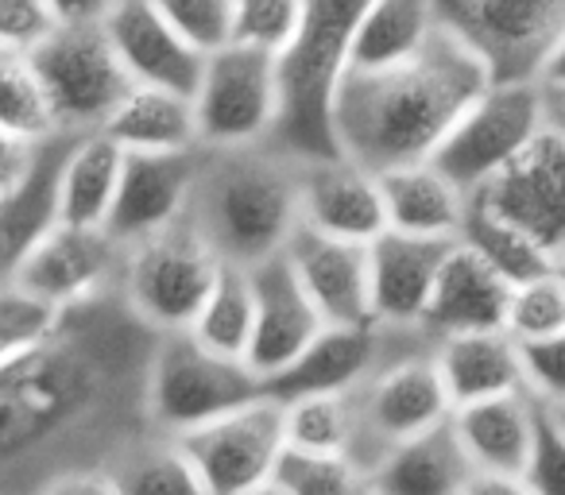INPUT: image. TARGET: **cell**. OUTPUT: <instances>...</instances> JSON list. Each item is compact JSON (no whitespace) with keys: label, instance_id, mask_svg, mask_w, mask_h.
I'll return each mask as SVG.
<instances>
[{"label":"cell","instance_id":"31","mask_svg":"<svg viewBox=\"0 0 565 495\" xmlns=\"http://www.w3.org/2000/svg\"><path fill=\"white\" fill-rule=\"evenodd\" d=\"M117 495H205L202 476L171 433L148 430L102 464Z\"/></svg>","mask_w":565,"mask_h":495},{"label":"cell","instance_id":"38","mask_svg":"<svg viewBox=\"0 0 565 495\" xmlns=\"http://www.w3.org/2000/svg\"><path fill=\"white\" fill-rule=\"evenodd\" d=\"M307 4L310 0H236L228 43H244V47L279 58L299 40L302 24H307Z\"/></svg>","mask_w":565,"mask_h":495},{"label":"cell","instance_id":"26","mask_svg":"<svg viewBox=\"0 0 565 495\" xmlns=\"http://www.w3.org/2000/svg\"><path fill=\"white\" fill-rule=\"evenodd\" d=\"M469 476L472 461L449 422L387 445L372 469L380 495H461Z\"/></svg>","mask_w":565,"mask_h":495},{"label":"cell","instance_id":"13","mask_svg":"<svg viewBox=\"0 0 565 495\" xmlns=\"http://www.w3.org/2000/svg\"><path fill=\"white\" fill-rule=\"evenodd\" d=\"M356 410H361V464L376 469L387 445L426 433L449 422L454 399H449L441 372L434 364V348L392 356L369 384L356 387Z\"/></svg>","mask_w":565,"mask_h":495},{"label":"cell","instance_id":"19","mask_svg":"<svg viewBox=\"0 0 565 495\" xmlns=\"http://www.w3.org/2000/svg\"><path fill=\"white\" fill-rule=\"evenodd\" d=\"M457 240L411 236L384 228L369 244V302L372 322L387 330H418L430 306L434 283Z\"/></svg>","mask_w":565,"mask_h":495},{"label":"cell","instance_id":"34","mask_svg":"<svg viewBox=\"0 0 565 495\" xmlns=\"http://www.w3.org/2000/svg\"><path fill=\"white\" fill-rule=\"evenodd\" d=\"M457 240H461L465 248H472V252H477L492 271H500L511 287L554 271V260L542 252L539 244H534L523 228L511 225V220H503L500 213H492L488 205H480L477 197H469V209H465Z\"/></svg>","mask_w":565,"mask_h":495},{"label":"cell","instance_id":"41","mask_svg":"<svg viewBox=\"0 0 565 495\" xmlns=\"http://www.w3.org/2000/svg\"><path fill=\"white\" fill-rule=\"evenodd\" d=\"M523 476L534 495H565V426L546 402H539V433Z\"/></svg>","mask_w":565,"mask_h":495},{"label":"cell","instance_id":"12","mask_svg":"<svg viewBox=\"0 0 565 495\" xmlns=\"http://www.w3.org/2000/svg\"><path fill=\"white\" fill-rule=\"evenodd\" d=\"M415 348H434V341L423 330H387L380 322H326L291 368L267 379V395L287 402L299 395L356 391L392 356Z\"/></svg>","mask_w":565,"mask_h":495},{"label":"cell","instance_id":"50","mask_svg":"<svg viewBox=\"0 0 565 495\" xmlns=\"http://www.w3.org/2000/svg\"><path fill=\"white\" fill-rule=\"evenodd\" d=\"M550 410H554V415H557V422L565 426V407H550Z\"/></svg>","mask_w":565,"mask_h":495},{"label":"cell","instance_id":"18","mask_svg":"<svg viewBox=\"0 0 565 495\" xmlns=\"http://www.w3.org/2000/svg\"><path fill=\"white\" fill-rule=\"evenodd\" d=\"M299 225L372 244L387 228L380 174L349 155L299 163Z\"/></svg>","mask_w":565,"mask_h":495},{"label":"cell","instance_id":"5","mask_svg":"<svg viewBox=\"0 0 565 495\" xmlns=\"http://www.w3.org/2000/svg\"><path fill=\"white\" fill-rule=\"evenodd\" d=\"M259 395H267V384L248 364L205 348L190 330L159 333L151 345L143 379V410L151 430L179 438Z\"/></svg>","mask_w":565,"mask_h":495},{"label":"cell","instance_id":"25","mask_svg":"<svg viewBox=\"0 0 565 495\" xmlns=\"http://www.w3.org/2000/svg\"><path fill=\"white\" fill-rule=\"evenodd\" d=\"M434 364L441 372L454 407L495 395L526 391V368H523V345L508 330H480V333H457L441 337L434 345Z\"/></svg>","mask_w":565,"mask_h":495},{"label":"cell","instance_id":"2","mask_svg":"<svg viewBox=\"0 0 565 495\" xmlns=\"http://www.w3.org/2000/svg\"><path fill=\"white\" fill-rule=\"evenodd\" d=\"M488 86V58L441 20L426 51L407 63L341 74L333 94V140L341 155L376 174L423 163Z\"/></svg>","mask_w":565,"mask_h":495},{"label":"cell","instance_id":"44","mask_svg":"<svg viewBox=\"0 0 565 495\" xmlns=\"http://www.w3.org/2000/svg\"><path fill=\"white\" fill-rule=\"evenodd\" d=\"M35 155V143L24 140V136L9 132V128H0V194L28 171Z\"/></svg>","mask_w":565,"mask_h":495},{"label":"cell","instance_id":"3","mask_svg":"<svg viewBox=\"0 0 565 495\" xmlns=\"http://www.w3.org/2000/svg\"><path fill=\"white\" fill-rule=\"evenodd\" d=\"M190 217L225 263H252L282 252L299 228V163L271 143L198 148Z\"/></svg>","mask_w":565,"mask_h":495},{"label":"cell","instance_id":"48","mask_svg":"<svg viewBox=\"0 0 565 495\" xmlns=\"http://www.w3.org/2000/svg\"><path fill=\"white\" fill-rule=\"evenodd\" d=\"M542 94V128L565 140V78H539Z\"/></svg>","mask_w":565,"mask_h":495},{"label":"cell","instance_id":"9","mask_svg":"<svg viewBox=\"0 0 565 495\" xmlns=\"http://www.w3.org/2000/svg\"><path fill=\"white\" fill-rule=\"evenodd\" d=\"M35 74L63 132H97L136 86L105 24H58L32 51Z\"/></svg>","mask_w":565,"mask_h":495},{"label":"cell","instance_id":"42","mask_svg":"<svg viewBox=\"0 0 565 495\" xmlns=\"http://www.w3.org/2000/svg\"><path fill=\"white\" fill-rule=\"evenodd\" d=\"M58 32L51 0H0V47L32 55L40 43Z\"/></svg>","mask_w":565,"mask_h":495},{"label":"cell","instance_id":"20","mask_svg":"<svg viewBox=\"0 0 565 495\" xmlns=\"http://www.w3.org/2000/svg\"><path fill=\"white\" fill-rule=\"evenodd\" d=\"M105 32L136 86L194 94L205 51H198L151 0H117V9L105 17Z\"/></svg>","mask_w":565,"mask_h":495},{"label":"cell","instance_id":"47","mask_svg":"<svg viewBox=\"0 0 565 495\" xmlns=\"http://www.w3.org/2000/svg\"><path fill=\"white\" fill-rule=\"evenodd\" d=\"M58 24H105L117 0H51Z\"/></svg>","mask_w":565,"mask_h":495},{"label":"cell","instance_id":"37","mask_svg":"<svg viewBox=\"0 0 565 495\" xmlns=\"http://www.w3.org/2000/svg\"><path fill=\"white\" fill-rule=\"evenodd\" d=\"M503 330L519 341V345H534V341H550L565 333V276L562 271H546L526 283L511 287L508 302V322Z\"/></svg>","mask_w":565,"mask_h":495},{"label":"cell","instance_id":"11","mask_svg":"<svg viewBox=\"0 0 565 495\" xmlns=\"http://www.w3.org/2000/svg\"><path fill=\"white\" fill-rule=\"evenodd\" d=\"M441 20L492 66V82H539L565 40V0H438Z\"/></svg>","mask_w":565,"mask_h":495},{"label":"cell","instance_id":"21","mask_svg":"<svg viewBox=\"0 0 565 495\" xmlns=\"http://www.w3.org/2000/svg\"><path fill=\"white\" fill-rule=\"evenodd\" d=\"M74 136L78 132H55L35 143L28 171L0 194V283H9L35 244L63 225L58 179Z\"/></svg>","mask_w":565,"mask_h":495},{"label":"cell","instance_id":"28","mask_svg":"<svg viewBox=\"0 0 565 495\" xmlns=\"http://www.w3.org/2000/svg\"><path fill=\"white\" fill-rule=\"evenodd\" d=\"M441 28L438 0H369L349 40L345 71H387L434 40Z\"/></svg>","mask_w":565,"mask_h":495},{"label":"cell","instance_id":"40","mask_svg":"<svg viewBox=\"0 0 565 495\" xmlns=\"http://www.w3.org/2000/svg\"><path fill=\"white\" fill-rule=\"evenodd\" d=\"M58 318H63V310L32 299L17 283H0V356L47 337L58 325Z\"/></svg>","mask_w":565,"mask_h":495},{"label":"cell","instance_id":"14","mask_svg":"<svg viewBox=\"0 0 565 495\" xmlns=\"http://www.w3.org/2000/svg\"><path fill=\"white\" fill-rule=\"evenodd\" d=\"M120 271H125V244L109 228L63 220L28 252V260L20 263L9 283H17L20 291L47 306L71 310L120 287Z\"/></svg>","mask_w":565,"mask_h":495},{"label":"cell","instance_id":"39","mask_svg":"<svg viewBox=\"0 0 565 495\" xmlns=\"http://www.w3.org/2000/svg\"><path fill=\"white\" fill-rule=\"evenodd\" d=\"M151 4L205 55L233 40L236 0H151Z\"/></svg>","mask_w":565,"mask_h":495},{"label":"cell","instance_id":"10","mask_svg":"<svg viewBox=\"0 0 565 495\" xmlns=\"http://www.w3.org/2000/svg\"><path fill=\"white\" fill-rule=\"evenodd\" d=\"M179 445L202 476L205 495H256L275 484V472L287 456L282 402L275 395H259L198 430L179 433Z\"/></svg>","mask_w":565,"mask_h":495},{"label":"cell","instance_id":"8","mask_svg":"<svg viewBox=\"0 0 565 495\" xmlns=\"http://www.w3.org/2000/svg\"><path fill=\"white\" fill-rule=\"evenodd\" d=\"M542 136L539 82H492L446 132L430 163L457 182L465 194L508 171Z\"/></svg>","mask_w":565,"mask_h":495},{"label":"cell","instance_id":"29","mask_svg":"<svg viewBox=\"0 0 565 495\" xmlns=\"http://www.w3.org/2000/svg\"><path fill=\"white\" fill-rule=\"evenodd\" d=\"M125 159L128 151L105 128L74 136L63 159V179H58L66 225H109V213L117 205L120 174H125Z\"/></svg>","mask_w":565,"mask_h":495},{"label":"cell","instance_id":"46","mask_svg":"<svg viewBox=\"0 0 565 495\" xmlns=\"http://www.w3.org/2000/svg\"><path fill=\"white\" fill-rule=\"evenodd\" d=\"M461 495H534V487L526 484L523 472H488V469H472L469 484Z\"/></svg>","mask_w":565,"mask_h":495},{"label":"cell","instance_id":"45","mask_svg":"<svg viewBox=\"0 0 565 495\" xmlns=\"http://www.w3.org/2000/svg\"><path fill=\"white\" fill-rule=\"evenodd\" d=\"M40 495H117L102 469H74L55 476Z\"/></svg>","mask_w":565,"mask_h":495},{"label":"cell","instance_id":"22","mask_svg":"<svg viewBox=\"0 0 565 495\" xmlns=\"http://www.w3.org/2000/svg\"><path fill=\"white\" fill-rule=\"evenodd\" d=\"M282 252L326 322H372L369 244L341 240V236H326L299 225Z\"/></svg>","mask_w":565,"mask_h":495},{"label":"cell","instance_id":"23","mask_svg":"<svg viewBox=\"0 0 565 495\" xmlns=\"http://www.w3.org/2000/svg\"><path fill=\"white\" fill-rule=\"evenodd\" d=\"M511 283L480 260L461 240L449 248L446 263L434 283L430 306H426L418 330L438 345L441 337L457 333H480V330H503L508 322Z\"/></svg>","mask_w":565,"mask_h":495},{"label":"cell","instance_id":"17","mask_svg":"<svg viewBox=\"0 0 565 495\" xmlns=\"http://www.w3.org/2000/svg\"><path fill=\"white\" fill-rule=\"evenodd\" d=\"M198 179V148L194 151H128L125 174H120L117 205L109 213V233L125 248L163 233L190 217Z\"/></svg>","mask_w":565,"mask_h":495},{"label":"cell","instance_id":"35","mask_svg":"<svg viewBox=\"0 0 565 495\" xmlns=\"http://www.w3.org/2000/svg\"><path fill=\"white\" fill-rule=\"evenodd\" d=\"M0 128L40 143L47 136L63 132L55 125V112L43 94V82L35 74L32 55L12 47H0Z\"/></svg>","mask_w":565,"mask_h":495},{"label":"cell","instance_id":"33","mask_svg":"<svg viewBox=\"0 0 565 495\" xmlns=\"http://www.w3.org/2000/svg\"><path fill=\"white\" fill-rule=\"evenodd\" d=\"M252 330H256V287H252V271L241 263H225L205 294L202 310L190 322V333L202 341L205 348L221 356L244 361L252 345Z\"/></svg>","mask_w":565,"mask_h":495},{"label":"cell","instance_id":"4","mask_svg":"<svg viewBox=\"0 0 565 495\" xmlns=\"http://www.w3.org/2000/svg\"><path fill=\"white\" fill-rule=\"evenodd\" d=\"M369 0H310L299 40L279 55L282 109L271 148L295 163L341 155L333 140V94L349 63L356 17Z\"/></svg>","mask_w":565,"mask_h":495},{"label":"cell","instance_id":"32","mask_svg":"<svg viewBox=\"0 0 565 495\" xmlns=\"http://www.w3.org/2000/svg\"><path fill=\"white\" fill-rule=\"evenodd\" d=\"M287 422V449L299 453H349L361 461V410L356 391L333 395H299L282 402Z\"/></svg>","mask_w":565,"mask_h":495},{"label":"cell","instance_id":"43","mask_svg":"<svg viewBox=\"0 0 565 495\" xmlns=\"http://www.w3.org/2000/svg\"><path fill=\"white\" fill-rule=\"evenodd\" d=\"M526 391L546 407H565V333L523 345Z\"/></svg>","mask_w":565,"mask_h":495},{"label":"cell","instance_id":"52","mask_svg":"<svg viewBox=\"0 0 565 495\" xmlns=\"http://www.w3.org/2000/svg\"><path fill=\"white\" fill-rule=\"evenodd\" d=\"M557 271H562V276H565V263H557Z\"/></svg>","mask_w":565,"mask_h":495},{"label":"cell","instance_id":"6","mask_svg":"<svg viewBox=\"0 0 565 495\" xmlns=\"http://www.w3.org/2000/svg\"><path fill=\"white\" fill-rule=\"evenodd\" d=\"M225 260L217 256L194 217L148 236L125 248L120 291L143 325L156 333L190 330L202 310L205 294L213 291Z\"/></svg>","mask_w":565,"mask_h":495},{"label":"cell","instance_id":"16","mask_svg":"<svg viewBox=\"0 0 565 495\" xmlns=\"http://www.w3.org/2000/svg\"><path fill=\"white\" fill-rule=\"evenodd\" d=\"M252 287H256V330H252L248 364L259 379H275L302 356V348L322 333L326 318L310 302L307 287L299 283L287 252L252 263Z\"/></svg>","mask_w":565,"mask_h":495},{"label":"cell","instance_id":"15","mask_svg":"<svg viewBox=\"0 0 565 495\" xmlns=\"http://www.w3.org/2000/svg\"><path fill=\"white\" fill-rule=\"evenodd\" d=\"M480 205L519 225L542 252L565 263V140L542 128V136L477 194Z\"/></svg>","mask_w":565,"mask_h":495},{"label":"cell","instance_id":"30","mask_svg":"<svg viewBox=\"0 0 565 495\" xmlns=\"http://www.w3.org/2000/svg\"><path fill=\"white\" fill-rule=\"evenodd\" d=\"M105 132L125 151H194V97L163 86H132L117 112L105 120Z\"/></svg>","mask_w":565,"mask_h":495},{"label":"cell","instance_id":"7","mask_svg":"<svg viewBox=\"0 0 565 495\" xmlns=\"http://www.w3.org/2000/svg\"><path fill=\"white\" fill-rule=\"evenodd\" d=\"M198 148H248L267 143L279 125V58L267 51L225 43L210 51L194 86Z\"/></svg>","mask_w":565,"mask_h":495},{"label":"cell","instance_id":"27","mask_svg":"<svg viewBox=\"0 0 565 495\" xmlns=\"http://www.w3.org/2000/svg\"><path fill=\"white\" fill-rule=\"evenodd\" d=\"M380 186H384L387 228L411 236L457 240L465 209H469V194L449 174H441L430 159L380 171Z\"/></svg>","mask_w":565,"mask_h":495},{"label":"cell","instance_id":"36","mask_svg":"<svg viewBox=\"0 0 565 495\" xmlns=\"http://www.w3.org/2000/svg\"><path fill=\"white\" fill-rule=\"evenodd\" d=\"M275 487L282 495H380L372 469L349 453H299L287 449Z\"/></svg>","mask_w":565,"mask_h":495},{"label":"cell","instance_id":"24","mask_svg":"<svg viewBox=\"0 0 565 495\" xmlns=\"http://www.w3.org/2000/svg\"><path fill=\"white\" fill-rule=\"evenodd\" d=\"M457 441L469 453L472 469L526 472L539 433V399L531 391L495 395V399L465 402L449 415Z\"/></svg>","mask_w":565,"mask_h":495},{"label":"cell","instance_id":"51","mask_svg":"<svg viewBox=\"0 0 565 495\" xmlns=\"http://www.w3.org/2000/svg\"><path fill=\"white\" fill-rule=\"evenodd\" d=\"M256 495H282V492H279V487L271 484V487H264V492H256Z\"/></svg>","mask_w":565,"mask_h":495},{"label":"cell","instance_id":"49","mask_svg":"<svg viewBox=\"0 0 565 495\" xmlns=\"http://www.w3.org/2000/svg\"><path fill=\"white\" fill-rule=\"evenodd\" d=\"M542 78H565V40L557 43V51L550 55L546 71H542Z\"/></svg>","mask_w":565,"mask_h":495},{"label":"cell","instance_id":"1","mask_svg":"<svg viewBox=\"0 0 565 495\" xmlns=\"http://www.w3.org/2000/svg\"><path fill=\"white\" fill-rule=\"evenodd\" d=\"M156 337L113 287L0 356V495H40L63 472L102 469L151 430L143 379Z\"/></svg>","mask_w":565,"mask_h":495}]
</instances>
